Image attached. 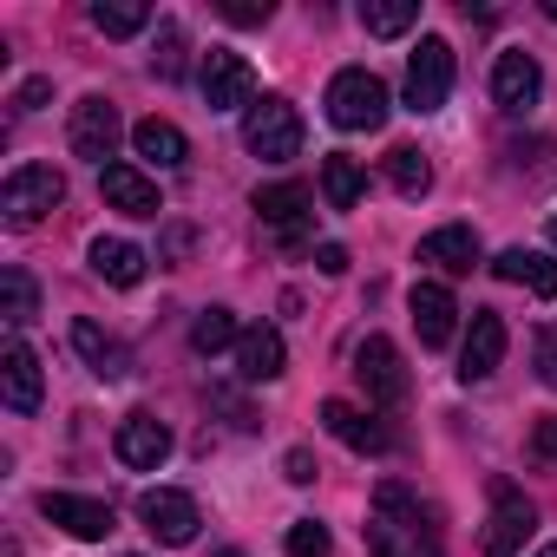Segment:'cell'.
Returning a JSON list of instances; mask_svg holds the SVG:
<instances>
[{"instance_id": "6da1fadb", "label": "cell", "mask_w": 557, "mask_h": 557, "mask_svg": "<svg viewBox=\"0 0 557 557\" xmlns=\"http://www.w3.org/2000/svg\"><path fill=\"white\" fill-rule=\"evenodd\" d=\"M440 550H446L440 511L420 505L400 479H387L368 511V557H440Z\"/></svg>"}, {"instance_id": "7a4b0ae2", "label": "cell", "mask_w": 557, "mask_h": 557, "mask_svg": "<svg viewBox=\"0 0 557 557\" xmlns=\"http://www.w3.org/2000/svg\"><path fill=\"white\" fill-rule=\"evenodd\" d=\"M329 125H342V132H374V125H387V86L368 73V66H342L335 79H329Z\"/></svg>"}, {"instance_id": "3957f363", "label": "cell", "mask_w": 557, "mask_h": 557, "mask_svg": "<svg viewBox=\"0 0 557 557\" xmlns=\"http://www.w3.org/2000/svg\"><path fill=\"white\" fill-rule=\"evenodd\" d=\"M60 203H66V177L53 164H14L8 184H0V216H8L14 230H34Z\"/></svg>"}, {"instance_id": "277c9868", "label": "cell", "mask_w": 557, "mask_h": 557, "mask_svg": "<svg viewBox=\"0 0 557 557\" xmlns=\"http://www.w3.org/2000/svg\"><path fill=\"white\" fill-rule=\"evenodd\" d=\"M243 145H249V158H262V164H289V158L302 151V112H296L289 99H256V106L243 112Z\"/></svg>"}, {"instance_id": "5b68a950", "label": "cell", "mask_w": 557, "mask_h": 557, "mask_svg": "<svg viewBox=\"0 0 557 557\" xmlns=\"http://www.w3.org/2000/svg\"><path fill=\"white\" fill-rule=\"evenodd\" d=\"M446 92H453V47L440 40V34H426L413 53H407V112H440L446 106Z\"/></svg>"}, {"instance_id": "8992f818", "label": "cell", "mask_w": 557, "mask_h": 557, "mask_svg": "<svg viewBox=\"0 0 557 557\" xmlns=\"http://www.w3.org/2000/svg\"><path fill=\"white\" fill-rule=\"evenodd\" d=\"M119 106L106 99V92H86L79 106H73V119H66V145H73V158H86V164H99L106 171V158L119 151Z\"/></svg>"}, {"instance_id": "52a82bcc", "label": "cell", "mask_w": 557, "mask_h": 557, "mask_svg": "<svg viewBox=\"0 0 557 557\" xmlns=\"http://www.w3.org/2000/svg\"><path fill=\"white\" fill-rule=\"evenodd\" d=\"M197 86H203V106H210V112H243V106H256V66H249L243 53H230V47H210V53H203Z\"/></svg>"}, {"instance_id": "ba28073f", "label": "cell", "mask_w": 557, "mask_h": 557, "mask_svg": "<svg viewBox=\"0 0 557 557\" xmlns=\"http://www.w3.org/2000/svg\"><path fill=\"white\" fill-rule=\"evenodd\" d=\"M355 381H361V394L374 400V407H400L407 400V361H400V348L387 342V335H368L361 348H355Z\"/></svg>"}, {"instance_id": "9c48e42d", "label": "cell", "mask_w": 557, "mask_h": 557, "mask_svg": "<svg viewBox=\"0 0 557 557\" xmlns=\"http://www.w3.org/2000/svg\"><path fill=\"white\" fill-rule=\"evenodd\" d=\"M256 216L275 230V243L296 249V243L309 236V223H315V190L296 184V177H289V184H262V190H256Z\"/></svg>"}, {"instance_id": "30bf717a", "label": "cell", "mask_w": 557, "mask_h": 557, "mask_svg": "<svg viewBox=\"0 0 557 557\" xmlns=\"http://www.w3.org/2000/svg\"><path fill=\"white\" fill-rule=\"evenodd\" d=\"M138 518H145V531L158 537V544H197V524H203V511H197V498L190 492H177V485H158V492H145L138 498Z\"/></svg>"}, {"instance_id": "8fae6325", "label": "cell", "mask_w": 557, "mask_h": 557, "mask_svg": "<svg viewBox=\"0 0 557 557\" xmlns=\"http://www.w3.org/2000/svg\"><path fill=\"white\" fill-rule=\"evenodd\" d=\"M112 453H119V466H132V472H158V466L171 459V426H164L158 413L132 407V413L119 420V433H112Z\"/></svg>"}, {"instance_id": "7c38bea8", "label": "cell", "mask_w": 557, "mask_h": 557, "mask_svg": "<svg viewBox=\"0 0 557 557\" xmlns=\"http://www.w3.org/2000/svg\"><path fill=\"white\" fill-rule=\"evenodd\" d=\"M531 531H537V505L524 492L498 485L492 492V518H485V557H518Z\"/></svg>"}, {"instance_id": "4fadbf2b", "label": "cell", "mask_w": 557, "mask_h": 557, "mask_svg": "<svg viewBox=\"0 0 557 557\" xmlns=\"http://www.w3.org/2000/svg\"><path fill=\"white\" fill-rule=\"evenodd\" d=\"M40 518L60 524V531H73V537H86V544H99V537L119 531L112 505L106 498H79V492H40Z\"/></svg>"}, {"instance_id": "5bb4252c", "label": "cell", "mask_w": 557, "mask_h": 557, "mask_svg": "<svg viewBox=\"0 0 557 557\" xmlns=\"http://www.w3.org/2000/svg\"><path fill=\"white\" fill-rule=\"evenodd\" d=\"M505 315L498 309H472V329H466V348H459V381H492L498 361H505Z\"/></svg>"}, {"instance_id": "9a60e30c", "label": "cell", "mask_w": 557, "mask_h": 557, "mask_svg": "<svg viewBox=\"0 0 557 557\" xmlns=\"http://www.w3.org/2000/svg\"><path fill=\"white\" fill-rule=\"evenodd\" d=\"M537 92H544V66L531 60V53H498V66H492V99H498V112H531L537 106Z\"/></svg>"}, {"instance_id": "2e32d148", "label": "cell", "mask_w": 557, "mask_h": 557, "mask_svg": "<svg viewBox=\"0 0 557 557\" xmlns=\"http://www.w3.org/2000/svg\"><path fill=\"white\" fill-rule=\"evenodd\" d=\"M322 426L348 446V453H361V459H381V453H394V433L374 420V413H361V407H348V400H322Z\"/></svg>"}, {"instance_id": "e0dca14e", "label": "cell", "mask_w": 557, "mask_h": 557, "mask_svg": "<svg viewBox=\"0 0 557 557\" xmlns=\"http://www.w3.org/2000/svg\"><path fill=\"white\" fill-rule=\"evenodd\" d=\"M40 355L14 335L8 348H0V400H8V413H34L40 407Z\"/></svg>"}, {"instance_id": "ac0fdd59", "label": "cell", "mask_w": 557, "mask_h": 557, "mask_svg": "<svg viewBox=\"0 0 557 557\" xmlns=\"http://www.w3.org/2000/svg\"><path fill=\"white\" fill-rule=\"evenodd\" d=\"M99 197H106L112 210H125V216H158V210H164L158 184H151L138 164H106V171H99Z\"/></svg>"}, {"instance_id": "d6986e66", "label": "cell", "mask_w": 557, "mask_h": 557, "mask_svg": "<svg viewBox=\"0 0 557 557\" xmlns=\"http://www.w3.org/2000/svg\"><path fill=\"white\" fill-rule=\"evenodd\" d=\"M407 309H413V329H420L426 348H446V342H453V329H459V302H453L446 283H413Z\"/></svg>"}, {"instance_id": "ffe728a7", "label": "cell", "mask_w": 557, "mask_h": 557, "mask_svg": "<svg viewBox=\"0 0 557 557\" xmlns=\"http://www.w3.org/2000/svg\"><path fill=\"white\" fill-rule=\"evenodd\" d=\"M492 275L498 283H518V289H531V296H557V262L544 256V249H524V243H511V249H498L492 256Z\"/></svg>"}, {"instance_id": "44dd1931", "label": "cell", "mask_w": 557, "mask_h": 557, "mask_svg": "<svg viewBox=\"0 0 557 557\" xmlns=\"http://www.w3.org/2000/svg\"><path fill=\"white\" fill-rule=\"evenodd\" d=\"M86 262H92V275H99V283H112V289H138L151 256H145L138 243H125V236H92Z\"/></svg>"}, {"instance_id": "7402d4cb", "label": "cell", "mask_w": 557, "mask_h": 557, "mask_svg": "<svg viewBox=\"0 0 557 557\" xmlns=\"http://www.w3.org/2000/svg\"><path fill=\"white\" fill-rule=\"evenodd\" d=\"M420 262H433V269H446V275H472V262H479V230H472V223H446V230L420 236Z\"/></svg>"}, {"instance_id": "603a6c76", "label": "cell", "mask_w": 557, "mask_h": 557, "mask_svg": "<svg viewBox=\"0 0 557 557\" xmlns=\"http://www.w3.org/2000/svg\"><path fill=\"white\" fill-rule=\"evenodd\" d=\"M73 348H79V361H86L99 381H125V374H132L125 342H119V335H106V329H99V322H86V315L73 322Z\"/></svg>"}, {"instance_id": "cb8c5ba5", "label": "cell", "mask_w": 557, "mask_h": 557, "mask_svg": "<svg viewBox=\"0 0 557 557\" xmlns=\"http://www.w3.org/2000/svg\"><path fill=\"white\" fill-rule=\"evenodd\" d=\"M283 368H289L283 335L275 329H243V342H236V374L243 381H283Z\"/></svg>"}, {"instance_id": "d4e9b609", "label": "cell", "mask_w": 557, "mask_h": 557, "mask_svg": "<svg viewBox=\"0 0 557 557\" xmlns=\"http://www.w3.org/2000/svg\"><path fill=\"white\" fill-rule=\"evenodd\" d=\"M132 145H138V158L158 164V171H177V164L190 158V138H184L171 119H138V125H132Z\"/></svg>"}, {"instance_id": "484cf974", "label": "cell", "mask_w": 557, "mask_h": 557, "mask_svg": "<svg viewBox=\"0 0 557 557\" xmlns=\"http://www.w3.org/2000/svg\"><path fill=\"white\" fill-rule=\"evenodd\" d=\"M322 197H329V210H355L368 197V171L348 151H329L322 158Z\"/></svg>"}, {"instance_id": "4316f807", "label": "cell", "mask_w": 557, "mask_h": 557, "mask_svg": "<svg viewBox=\"0 0 557 557\" xmlns=\"http://www.w3.org/2000/svg\"><path fill=\"white\" fill-rule=\"evenodd\" d=\"M0 315H8V329H27L40 315V283H34L21 262L0 269Z\"/></svg>"}, {"instance_id": "83f0119b", "label": "cell", "mask_w": 557, "mask_h": 557, "mask_svg": "<svg viewBox=\"0 0 557 557\" xmlns=\"http://www.w3.org/2000/svg\"><path fill=\"white\" fill-rule=\"evenodd\" d=\"M413 21H420V0H361V27L374 40H400L413 34Z\"/></svg>"}, {"instance_id": "f1b7e54d", "label": "cell", "mask_w": 557, "mask_h": 557, "mask_svg": "<svg viewBox=\"0 0 557 557\" xmlns=\"http://www.w3.org/2000/svg\"><path fill=\"white\" fill-rule=\"evenodd\" d=\"M92 27H99L106 40H132V34L151 27V8H145V0H99V8H92Z\"/></svg>"}, {"instance_id": "f546056e", "label": "cell", "mask_w": 557, "mask_h": 557, "mask_svg": "<svg viewBox=\"0 0 557 557\" xmlns=\"http://www.w3.org/2000/svg\"><path fill=\"white\" fill-rule=\"evenodd\" d=\"M387 184H394L400 197H426V190H433V164L420 158V145H394V151H387Z\"/></svg>"}, {"instance_id": "4dcf8cb0", "label": "cell", "mask_w": 557, "mask_h": 557, "mask_svg": "<svg viewBox=\"0 0 557 557\" xmlns=\"http://www.w3.org/2000/svg\"><path fill=\"white\" fill-rule=\"evenodd\" d=\"M236 342H243V329H236L230 309H203V315L190 322V348H197V355H223V348H236Z\"/></svg>"}, {"instance_id": "1f68e13d", "label": "cell", "mask_w": 557, "mask_h": 557, "mask_svg": "<svg viewBox=\"0 0 557 557\" xmlns=\"http://www.w3.org/2000/svg\"><path fill=\"white\" fill-rule=\"evenodd\" d=\"M184 53H190L184 27H177V21H158V40H151V73H158V79H184Z\"/></svg>"}, {"instance_id": "d6a6232c", "label": "cell", "mask_w": 557, "mask_h": 557, "mask_svg": "<svg viewBox=\"0 0 557 557\" xmlns=\"http://www.w3.org/2000/svg\"><path fill=\"white\" fill-rule=\"evenodd\" d=\"M283 550H289V557H335V537H329V524L296 518V524H289V537H283Z\"/></svg>"}, {"instance_id": "836d02e7", "label": "cell", "mask_w": 557, "mask_h": 557, "mask_svg": "<svg viewBox=\"0 0 557 557\" xmlns=\"http://www.w3.org/2000/svg\"><path fill=\"white\" fill-rule=\"evenodd\" d=\"M216 14H223L230 27H269V14H275V8H269V0H223Z\"/></svg>"}, {"instance_id": "e575fe53", "label": "cell", "mask_w": 557, "mask_h": 557, "mask_svg": "<svg viewBox=\"0 0 557 557\" xmlns=\"http://www.w3.org/2000/svg\"><path fill=\"white\" fill-rule=\"evenodd\" d=\"M531 459H537V466H544V472H557V413H550V420H537V426H531Z\"/></svg>"}, {"instance_id": "d590c367", "label": "cell", "mask_w": 557, "mask_h": 557, "mask_svg": "<svg viewBox=\"0 0 557 557\" xmlns=\"http://www.w3.org/2000/svg\"><path fill=\"white\" fill-rule=\"evenodd\" d=\"M283 472H289V485H315V472H322V466H315V453H309V446H289V453H283Z\"/></svg>"}, {"instance_id": "8d00e7d4", "label": "cell", "mask_w": 557, "mask_h": 557, "mask_svg": "<svg viewBox=\"0 0 557 557\" xmlns=\"http://www.w3.org/2000/svg\"><path fill=\"white\" fill-rule=\"evenodd\" d=\"M47 99H53V79H27V86L14 92V112H40Z\"/></svg>"}, {"instance_id": "74e56055", "label": "cell", "mask_w": 557, "mask_h": 557, "mask_svg": "<svg viewBox=\"0 0 557 557\" xmlns=\"http://www.w3.org/2000/svg\"><path fill=\"white\" fill-rule=\"evenodd\" d=\"M537 374L557 387V329H544V335H537Z\"/></svg>"}, {"instance_id": "f35d334b", "label": "cell", "mask_w": 557, "mask_h": 557, "mask_svg": "<svg viewBox=\"0 0 557 557\" xmlns=\"http://www.w3.org/2000/svg\"><path fill=\"white\" fill-rule=\"evenodd\" d=\"M315 269H322V275H342V269H348V249H342V243H322V249H315Z\"/></svg>"}, {"instance_id": "ab89813d", "label": "cell", "mask_w": 557, "mask_h": 557, "mask_svg": "<svg viewBox=\"0 0 557 557\" xmlns=\"http://www.w3.org/2000/svg\"><path fill=\"white\" fill-rule=\"evenodd\" d=\"M190 249H197V230H184V223H177V230L164 236V256H190Z\"/></svg>"}, {"instance_id": "60d3db41", "label": "cell", "mask_w": 557, "mask_h": 557, "mask_svg": "<svg viewBox=\"0 0 557 557\" xmlns=\"http://www.w3.org/2000/svg\"><path fill=\"white\" fill-rule=\"evenodd\" d=\"M544 21H557V0H544Z\"/></svg>"}, {"instance_id": "b9f144b4", "label": "cell", "mask_w": 557, "mask_h": 557, "mask_svg": "<svg viewBox=\"0 0 557 557\" xmlns=\"http://www.w3.org/2000/svg\"><path fill=\"white\" fill-rule=\"evenodd\" d=\"M550 249H557V216H550Z\"/></svg>"}, {"instance_id": "7bdbcfd3", "label": "cell", "mask_w": 557, "mask_h": 557, "mask_svg": "<svg viewBox=\"0 0 557 557\" xmlns=\"http://www.w3.org/2000/svg\"><path fill=\"white\" fill-rule=\"evenodd\" d=\"M537 557H557V544H544V550H537Z\"/></svg>"}, {"instance_id": "ee69618b", "label": "cell", "mask_w": 557, "mask_h": 557, "mask_svg": "<svg viewBox=\"0 0 557 557\" xmlns=\"http://www.w3.org/2000/svg\"><path fill=\"white\" fill-rule=\"evenodd\" d=\"M216 557H243V550H216Z\"/></svg>"}, {"instance_id": "f6af8a7d", "label": "cell", "mask_w": 557, "mask_h": 557, "mask_svg": "<svg viewBox=\"0 0 557 557\" xmlns=\"http://www.w3.org/2000/svg\"><path fill=\"white\" fill-rule=\"evenodd\" d=\"M125 557H138V550H125Z\"/></svg>"}]
</instances>
